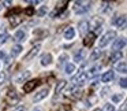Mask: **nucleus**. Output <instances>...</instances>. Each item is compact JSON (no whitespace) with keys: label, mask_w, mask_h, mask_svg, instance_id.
<instances>
[{"label":"nucleus","mask_w":127,"mask_h":111,"mask_svg":"<svg viewBox=\"0 0 127 111\" xmlns=\"http://www.w3.org/2000/svg\"><path fill=\"white\" fill-rule=\"evenodd\" d=\"M124 45H126V39H124V37H119V39L115 40L112 48H113V51H120Z\"/></svg>","instance_id":"1a4fd4ad"},{"label":"nucleus","mask_w":127,"mask_h":111,"mask_svg":"<svg viewBox=\"0 0 127 111\" xmlns=\"http://www.w3.org/2000/svg\"><path fill=\"white\" fill-rule=\"evenodd\" d=\"M94 40H96V34L92 33V32H89V33H86V34H85V39H83V44L88 45V47H90V45L94 43Z\"/></svg>","instance_id":"9d476101"},{"label":"nucleus","mask_w":127,"mask_h":111,"mask_svg":"<svg viewBox=\"0 0 127 111\" xmlns=\"http://www.w3.org/2000/svg\"><path fill=\"white\" fill-rule=\"evenodd\" d=\"M119 111H127V106H126V103H123V104H122V108H119Z\"/></svg>","instance_id":"f704fd0d"},{"label":"nucleus","mask_w":127,"mask_h":111,"mask_svg":"<svg viewBox=\"0 0 127 111\" xmlns=\"http://www.w3.org/2000/svg\"><path fill=\"white\" fill-rule=\"evenodd\" d=\"M122 99H123V95H120V93H118V95H113V96H112V102H113V103H118V102H120Z\"/></svg>","instance_id":"bb28decb"},{"label":"nucleus","mask_w":127,"mask_h":111,"mask_svg":"<svg viewBox=\"0 0 127 111\" xmlns=\"http://www.w3.org/2000/svg\"><path fill=\"white\" fill-rule=\"evenodd\" d=\"M100 55H101V51L97 48V50H93V52L90 54V56H89V60L90 62H96L97 59L100 58Z\"/></svg>","instance_id":"aec40b11"},{"label":"nucleus","mask_w":127,"mask_h":111,"mask_svg":"<svg viewBox=\"0 0 127 111\" xmlns=\"http://www.w3.org/2000/svg\"><path fill=\"white\" fill-rule=\"evenodd\" d=\"M93 111H101V110H100V108H94Z\"/></svg>","instance_id":"58836bf2"},{"label":"nucleus","mask_w":127,"mask_h":111,"mask_svg":"<svg viewBox=\"0 0 127 111\" xmlns=\"http://www.w3.org/2000/svg\"><path fill=\"white\" fill-rule=\"evenodd\" d=\"M49 95V88L48 86H42V88H40L38 91L34 93V96H33V102L34 103H38V102H41V100H44L45 97Z\"/></svg>","instance_id":"7ed1b4c3"},{"label":"nucleus","mask_w":127,"mask_h":111,"mask_svg":"<svg viewBox=\"0 0 127 111\" xmlns=\"http://www.w3.org/2000/svg\"><path fill=\"white\" fill-rule=\"evenodd\" d=\"M115 26L119 28V29L126 28V15H120V17H118V19L115 21Z\"/></svg>","instance_id":"2eb2a0df"},{"label":"nucleus","mask_w":127,"mask_h":111,"mask_svg":"<svg viewBox=\"0 0 127 111\" xmlns=\"http://www.w3.org/2000/svg\"><path fill=\"white\" fill-rule=\"evenodd\" d=\"M40 50H41V44H36V45H34V47L32 48V50L29 51V52L26 54V55H25L23 60H25V62H28V60H32L33 58H36V56H37V54L40 52Z\"/></svg>","instance_id":"39448f33"},{"label":"nucleus","mask_w":127,"mask_h":111,"mask_svg":"<svg viewBox=\"0 0 127 111\" xmlns=\"http://www.w3.org/2000/svg\"><path fill=\"white\" fill-rule=\"evenodd\" d=\"M33 111H42V110H41V108H40V107H37V108H34Z\"/></svg>","instance_id":"4c0bfd02"},{"label":"nucleus","mask_w":127,"mask_h":111,"mask_svg":"<svg viewBox=\"0 0 127 111\" xmlns=\"http://www.w3.org/2000/svg\"><path fill=\"white\" fill-rule=\"evenodd\" d=\"M90 10V3L86 1H75L74 3V12L77 15H82Z\"/></svg>","instance_id":"f03ea898"},{"label":"nucleus","mask_w":127,"mask_h":111,"mask_svg":"<svg viewBox=\"0 0 127 111\" xmlns=\"http://www.w3.org/2000/svg\"><path fill=\"white\" fill-rule=\"evenodd\" d=\"M33 12H34L33 7H29V8L25 10V14H26V15H33Z\"/></svg>","instance_id":"2f4dec72"},{"label":"nucleus","mask_w":127,"mask_h":111,"mask_svg":"<svg viewBox=\"0 0 127 111\" xmlns=\"http://www.w3.org/2000/svg\"><path fill=\"white\" fill-rule=\"evenodd\" d=\"M22 50H23V48H22V45H21V44H17V45H14V47H12L11 54H12L14 56H17V55H19V54L22 52Z\"/></svg>","instance_id":"4be33fe9"},{"label":"nucleus","mask_w":127,"mask_h":111,"mask_svg":"<svg viewBox=\"0 0 127 111\" xmlns=\"http://www.w3.org/2000/svg\"><path fill=\"white\" fill-rule=\"evenodd\" d=\"M112 80H113V71H112V70H108V71H105L104 74H102V77H101V81H102L104 84L111 82Z\"/></svg>","instance_id":"4468645a"},{"label":"nucleus","mask_w":127,"mask_h":111,"mask_svg":"<svg viewBox=\"0 0 127 111\" xmlns=\"http://www.w3.org/2000/svg\"><path fill=\"white\" fill-rule=\"evenodd\" d=\"M115 37H116V32L115 30L107 32L105 34H102V36H101V39H98V47L100 48H104L105 45H108V43L112 41Z\"/></svg>","instance_id":"f257e3e1"},{"label":"nucleus","mask_w":127,"mask_h":111,"mask_svg":"<svg viewBox=\"0 0 127 111\" xmlns=\"http://www.w3.org/2000/svg\"><path fill=\"white\" fill-rule=\"evenodd\" d=\"M66 85H67V82L66 81H59L58 84H56V86H55V93L58 95V93H60V91L63 88H66Z\"/></svg>","instance_id":"412c9836"},{"label":"nucleus","mask_w":127,"mask_h":111,"mask_svg":"<svg viewBox=\"0 0 127 111\" xmlns=\"http://www.w3.org/2000/svg\"><path fill=\"white\" fill-rule=\"evenodd\" d=\"M83 55H85V51L83 50H78V52L75 54V56H74V60L77 62H81V60H83Z\"/></svg>","instance_id":"5701e85b"},{"label":"nucleus","mask_w":127,"mask_h":111,"mask_svg":"<svg viewBox=\"0 0 127 111\" xmlns=\"http://www.w3.org/2000/svg\"><path fill=\"white\" fill-rule=\"evenodd\" d=\"M119 85H120L122 88H126V86H127V84H126V78H120V80H119Z\"/></svg>","instance_id":"7c9ffc66"},{"label":"nucleus","mask_w":127,"mask_h":111,"mask_svg":"<svg viewBox=\"0 0 127 111\" xmlns=\"http://www.w3.org/2000/svg\"><path fill=\"white\" fill-rule=\"evenodd\" d=\"M52 62H53V58H52V55H51L49 52H45L44 55L41 56V66L48 67V66L52 64Z\"/></svg>","instance_id":"423d86ee"},{"label":"nucleus","mask_w":127,"mask_h":111,"mask_svg":"<svg viewBox=\"0 0 127 111\" xmlns=\"http://www.w3.org/2000/svg\"><path fill=\"white\" fill-rule=\"evenodd\" d=\"M8 33H6V32H3V33L0 34V44H4V43L8 40Z\"/></svg>","instance_id":"393cba45"},{"label":"nucleus","mask_w":127,"mask_h":111,"mask_svg":"<svg viewBox=\"0 0 127 111\" xmlns=\"http://www.w3.org/2000/svg\"><path fill=\"white\" fill-rule=\"evenodd\" d=\"M116 71H119V73H122V74H126V71H127V64H126V62L124 60H120L118 64H116Z\"/></svg>","instance_id":"a211bd4d"},{"label":"nucleus","mask_w":127,"mask_h":111,"mask_svg":"<svg viewBox=\"0 0 127 111\" xmlns=\"http://www.w3.org/2000/svg\"><path fill=\"white\" fill-rule=\"evenodd\" d=\"M72 82H74L75 85H78V86L85 85V84L88 82V75H86V73H83V71L78 73V74L72 78Z\"/></svg>","instance_id":"20e7f679"},{"label":"nucleus","mask_w":127,"mask_h":111,"mask_svg":"<svg viewBox=\"0 0 127 111\" xmlns=\"http://www.w3.org/2000/svg\"><path fill=\"white\" fill-rule=\"evenodd\" d=\"M75 70H77V67H75V64H74V63H67L66 66H64V73H66L67 75L74 74Z\"/></svg>","instance_id":"6ab92c4d"},{"label":"nucleus","mask_w":127,"mask_h":111,"mask_svg":"<svg viewBox=\"0 0 127 111\" xmlns=\"http://www.w3.org/2000/svg\"><path fill=\"white\" fill-rule=\"evenodd\" d=\"M4 81H6V74H4V73H0V85H1Z\"/></svg>","instance_id":"72a5a7b5"},{"label":"nucleus","mask_w":127,"mask_h":111,"mask_svg":"<svg viewBox=\"0 0 127 111\" xmlns=\"http://www.w3.org/2000/svg\"><path fill=\"white\" fill-rule=\"evenodd\" d=\"M37 84H38V80H33V81H29V82L23 84V92L25 93H29V92H32L34 88L37 86Z\"/></svg>","instance_id":"6e6552de"},{"label":"nucleus","mask_w":127,"mask_h":111,"mask_svg":"<svg viewBox=\"0 0 127 111\" xmlns=\"http://www.w3.org/2000/svg\"><path fill=\"white\" fill-rule=\"evenodd\" d=\"M98 70H100V67H98V66H94V67H92V69L89 70V73H86V75H88V78H89V77H94V75H97V73H98Z\"/></svg>","instance_id":"b1692460"},{"label":"nucleus","mask_w":127,"mask_h":111,"mask_svg":"<svg viewBox=\"0 0 127 111\" xmlns=\"http://www.w3.org/2000/svg\"><path fill=\"white\" fill-rule=\"evenodd\" d=\"M14 111H25V106H23V104H18L17 107L14 108Z\"/></svg>","instance_id":"473e14b6"},{"label":"nucleus","mask_w":127,"mask_h":111,"mask_svg":"<svg viewBox=\"0 0 127 111\" xmlns=\"http://www.w3.org/2000/svg\"><path fill=\"white\" fill-rule=\"evenodd\" d=\"M17 93V92L15 91H10L8 92V99H14V100H18L19 99V96H18V95H15Z\"/></svg>","instance_id":"cd10ccee"},{"label":"nucleus","mask_w":127,"mask_h":111,"mask_svg":"<svg viewBox=\"0 0 127 111\" xmlns=\"http://www.w3.org/2000/svg\"><path fill=\"white\" fill-rule=\"evenodd\" d=\"M14 39H15V41H18V43L23 41V40L26 39V33H25V30H22V29H19V30H17V33H15Z\"/></svg>","instance_id":"dca6fc26"},{"label":"nucleus","mask_w":127,"mask_h":111,"mask_svg":"<svg viewBox=\"0 0 127 111\" xmlns=\"http://www.w3.org/2000/svg\"><path fill=\"white\" fill-rule=\"evenodd\" d=\"M63 36H64V39H66V40H72L75 37V29L72 28V26H68V28L64 30Z\"/></svg>","instance_id":"9b49d317"},{"label":"nucleus","mask_w":127,"mask_h":111,"mask_svg":"<svg viewBox=\"0 0 127 111\" xmlns=\"http://www.w3.org/2000/svg\"><path fill=\"white\" fill-rule=\"evenodd\" d=\"M89 26H90V23L88 22V21H82V22H79V30L82 34H86L89 33Z\"/></svg>","instance_id":"f3484780"},{"label":"nucleus","mask_w":127,"mask_h":111,"mask_svg":"<svg viewBox=\"0 0 127 111\" xmlns=\"http://www.w3.org/2000/svg\"><path fill=\"white\" fill-rule=\"evenodd\" d=\"M3 4H7V6H12V1H3Z\"/></svg>","instance_id":"c9c22d12"},{"label":"nucleus","mask_w":127,"mask_h":111,"mask_svg":"<svg viewBox=\"0 0 127 111\" xmlns=\"http://www.w3.org/2000/svg\"><path fill=\"white\" fill-rule=\"evenodd\" d=\"M21 22H22V17H19V15H10V23H11V28H17Z\"/></svg>","instance_id":"ddd939ff"},{"label":"nucleus","mask_w":127,"mask_h":111,"mask_svg":"<svg viewBox=\"0 0 127 111\" xmlns=\"http://www.w3.org/2000/svg\"><path fill=\"white\" fill-rule=\"evenodd\" d=\"M47 12H48V8L44 6V7H41V8H40V11H38V15H40V17H42V15H45Z\"/></svg>","instance_id":"c756f323"},{"label":"nucleus","mask_w":127,"mask_h":111,"mask_svg":"<svg viewBox=\"0 0 127 111\" xmlns=\"http://www.w3.org/2000/svg\"><path fill=\"white\" fill-rule=\"evenodd\" d=\"M28 78H30V71H29V70H25L23 73H19V74L15 77L14 81H15L17 84H22V82H25Z\"/></svg>","instance_id":"0eeeda50"},{"label":"nucleus","mask_w":127,"mask_h":111,"mask_svg":"<svg viewBox=\"0 0 127 111\" xmlns=\"http://www.w3.org/2000/svg\"><path fill=\"white\" fill-rule=\"evenodd\" d=\"M115 110V107H113V104L112 103H107V104L102 107V110L101 111H113Z\"/></svg>","instance_id":"a878e982"},{"label":"nucleus","mask_w":127,"mask_h":111,"mask_svg":"<svg viewBox=\"0 0 127 111\" xmlns=\"http://www.w3.org/2000/svg\"><path fill=\"white\" fill-rule=\"evenodd\" d=\"M0 58H4V52H3V51H0Z\"/></svg>","instance_id":"e433bc0d"},{"label":"nucleus","mask_w":127,"mask_h":111,"mask_svg":"<svg viewBox=\"0 0 127 111\" xmlns=\"http://www.w3.org/2000/svg\"><path fill=\"white\" fill-rule=\"evenodd\" d=\"M67 59H68V55H67V54H62V55L59 56V63H64Z\"/></svg>","instance_id":"c85d7f7f"},{"label":"nucleus","mask_w":127,"mask_h":111,"mask_svg":"<svg viewBox=\"0 0 127 111\" xmlns=\"http://www.w3.org/2000/svg\"><path fill=\"white\" fill-rule=\"evenodd\" d=\"M122 56H123L122 51H113V52L111 54V62H112V63H119V62L122 60Z\"/></svg>","instance_id":"f8f14e48"},{"label":"nucleus","mask_w":127,"mask_h":111,"mask_svg":"<svg viewBox=\"0 0 127 111\" xmlns=\"http://www.w3.org/2000/svg\"><path fill=\"white\" fill-rule=\"evenodd\" d=\"M0 10H1V6H0Z\"/></svg>","instance_id":"ea45409f"}]
</instances>
